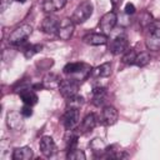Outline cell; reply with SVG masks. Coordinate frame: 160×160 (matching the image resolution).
<instances>
[{
	"label": "cell",
	"instance_id": "cell-28",
	"mask_svg": "<svg viewBox=\"0 0 160 160\" xmlns=\"http://www.w3.org/2000/svg\"><path fill=\"white\" fill-rule=\"evenodd\" d=\"M150 61V55L148 52H140L136 55V59H135V65L139 66V68H142L145 65H148Z\"/></svg>",
	"mask_w": 160,
	"mask_h": 160
},
{
	"label": "cell",
	"instance_id": "cell-30",
	"mask_svg": "<svg viewBox=\"0 0 160 160\" xmlns=\"http://www.w3.org/2000/svg\"><path fill=\"white\" fill-rule=\"evenodd\" d=\"M125 14H128V15H132V14H135V6H134V4H131V2H128L126 5H125Z\"/></svg>",
	"mask_w": 160,
	"mask_h": 160
},
{
	"label": "cell",
	"instance_id": "cell-3",
	"mask_svg": "<svg viewBox=\"0 0 160 160\" xmlns=\"http://www.w3.org/2000/svg\"><path fill=\"white\" fill-rule=\"evenodd\" d=\"M92 10H94V6L91 1L85 0L76 6V9L71 15V20L74 21V24H82L92 15Z\"/></svg>",
	"mask_w": 160,
	"mask_h": 160
},
{
	"label": "cell",
	"instance_id": "cell-10",
	"mask_svg": "<svg viewBox=\"0 0 160 160\" xmlns=\"http://www.w3.org/2000/svg\"><path fill=\"white\" fill-rule=\"evenodd\" d=\"M6 124H8V128L14 130V131H19L24 128V116L21 112L19 111H9L6 114Z\"/></svg>",
	"mask_w": 160,
	"mask_h": 160
},
{
	"label": "cell",
	"instance_id": "cell-18",
	"mask_svg": "<svg viewBox=\"0 0 160 160\" xmlns=\"http://www.w3.org/2000/svg\"><path fill=\"white\" fill-rule=\"evenodd\" d=\"M68 0H45L42 2V10L45 12H54L58 10H61L65 5H66Z\"/></svg>",
	"mask_w": 160,
	"mask_h": 160
},
{
	"label": "cell",
	"instance_id": "cell-32",
	"mask_svg": "<svg viewBox=\"0 0 160 160\" xmlns=\"http://www.w3.org/2000/svg\"><path fill=\"white\" fill-rule=\"evenodd\" d=\"M110 1H111V4H112L114 6H116V5H118V4H119L121 0H110Z\"/></svg>",
	"mask_w": 160,
	"mask_h": 160
},
{
	"label": "cell",
	"instance_id": "cell-13",
	"mask_svg": "<svg viewBox=\"0 0 160 160\" xmlns=\"http://www.w3.org/2000/svg\"><path fill=\"white\" fill-rule=\"evenodd\" d=\"M59 26H60V20L54 15H48L46 18H44L41 22V30L49 35L58 34Z\"/></svg>",
	"mask_w": 160,
	"mask_h": 160
},
{
	"label": "cell",
	"instance_id": "cell-31",
	"mask_svg": "<svg viewBox=\"0 0 160 160\" xmlns=\"http://www.w3.org/2000/svg\"><path fill=\"white\" fill-rule=\"evenodd\" d=\"M6 9V0H1V11Z\"/></svg>",
	"mask_w": 160,
	"mask_h": 160
},
{
	"label": "cell",
	"instance_id": "cell-16",
	"mask_svg": "<svg viewBox=\"0 0 160 160\" xmlns=\"http://www.w3.org/2000/svg\"><path fill=\"white\" fill-rule=\"evenodd\" d=\"M98 121H99V119H98V116L95 114H92V112L88 114L82 119V121H81L80 131L81 132H90V131H92L95 129V126L98 125Z\"/></svg>",
	"mask_w": 160,
	"mask_h": 160
},
{
	"label": "cell",
	"instance_id": "cell-1",
	"mask_svg": "<svg viewBox=\"0 0 160 160\" xmlns=\"http://www.w3.org/2000/svg\"><path fill=\"white\" fill-rule=\"evenodd\" d=\"M62 71L80 82L92 72V69L89 64H85V62H69L64 66Z\"/></svg>",
	"mask_w": 160,
	"mask_h": 160
},
{
	"label": "cell",
	"instance_id": "cell-6",
	"mask_svg": "<svg viewBox=\"0 0 160 160\" xmlns=\"http://www.w3.org/2000/svg\"><path fill=\"white\" fill-rule=\"evenodd\" d=\"M79 90V81L70 78V79H62L59 85V91L62 95V98L69 99L78 94Z\"/></svg>",
	"mask_w": 160,
	"mask_h": 160
},
{
	"label": "cell",
	"instance_id": "cell-21",
	"mask_svg": "<svg viewBox=\"0 0 160 160\" xmlns=\"http://www.w3.org/2000/svg\"><path fill=\"white\" fill-rule=\"evenodd\" d=\"M78 140H79V134L75 130H66V134L64 136V142H65V149L66 151L75 149L78 145Z\"/></svg>",
	"mask_w": 160,
	"mask_h": 160
},
{
	"label": "cell",
	"instance_id": "cell-25",
	"mask_svg": "<svg viewBox=\"0 0 160 160\" xmlns=\"http://www.w3.org/2000/svg\"><path fill=\"white\" fill-rule=\"evenodd\" d=\"M84 105V98L81 95H74L69 99H66V108H74V109H80Z\"/></svg>",
	"mask_w": 160,
	"mask_h": 160
},
{
	"label": "cell",
	"instance_id": "cell-17",
	"mask_svg": "<svg viewBox=\"0 0 160 160\" xmlns=\"http://www.w3.org/2000/svg\"><path fill=\"white\" fill-rule=\"evenodd\" d=\"M89 148H90V150L92 151V154H94V156H102L104 154H106V145H105V142L102 141V139H100V138H95V139H92L90 142H89Z\"/></svg>",
	"mask_w": 160,
	"mask_h": 160
},
{
	"label": "cell",
	"instance_id": "cell-12",
	"mask_svg": "<svg viewBox=\"0 0 160 160\" xmlns=\"http://www.w3.org/2000/svg\"><path fill=\"white\" fill-rule=\"evenodd\" d=\"M74 28H75V24L71 19H62L60 21V26H59V30H58V36L59 39L61 40H69L72 34H74Z\"/></svg>",
	"mask_w": 160,
	"mask_h": 160
},
{
	"label": "cell",
	"instance_id": "cell-26",
	"mask_svg": "<svg viewBox=\"0 0 160 160\" xmlns=\"http://www.w3.org/2000/svg\"><path fill=\"white\" fill-rule=\"evenodd\" d=\"M66 158L70 159V160H85L86 159V155H85V152L82 150L75 148V149H71V150L68 151Z\"/></svg>",
	"mask_w": 160,
	"mask_h": 160
},
{
	"label": "cell",
	"instance_id": "cell-8",
	"mask_svg": "<svg viewBox=\"0 0 160 160\" xmlns=\"http://www.w3.org/2000/svg\"><path fill=\"white\" fill-rule=\"evenodd\" d=\"M118 22V16L114 11H109L106 14H104L99 21V29H100V32L105 34V35H109L112 29L115 28Z\"/></svg>",
	"mask_w": 160,
	"mask_h": 160
},
{
	"label": "cell",
	"instance_id": "cell-7",
	"mask_svg": "<svg viewBox=\"0 0 160 160\" xmlns=\"http://www.w3.org/2000/svg\"><path fill=\"white\" fill-rule=\"evenodd\" d=\"M128 49H129V40H128V36L124 35V34L118 35L109 44V50H110V52L112 55L124 54Z\"/></svg>",
	"mask_w": 160,
	"mask_h": 160
},
{
	"label": "cell",
	"instance_id": "cell-2",
	"mask_svg": "<svg viewBox=\"0 0 160 160\" xmlns=\"http://www.w3.org/2000/svg\"><path fill=\"white\" fill-rule=\"evenodd\" d=\"M31 32H32V28L29 24H22L20 26L15 28L11 31V34L9 35V39H8L9 44L12 45V46L21 45L28 40V38L31 35Z\"/></svg>",
	"mask_w": 160,
	"mask_h": 160
},
{
	"label": "cell",
	"instance_id": "cell-22",
	"mask_svg": "<svg viewBox=\"0 0 160 160\" xmlns=\"http://www.w3.org/2000/svg\"><path fill=\"white\" fill-rule=\"evenodd\" d=\"M60 81H61V79L56 74L49 72V74H46L44 76L42 85H44V89H59Z\"/></svg>",
	"mask_w": 160,
	"mask_h": 160
},
{
	"label": "cell",
	"instance_id": "cell-11",
	"mask_svg": "<svg viewBox=\"0 0 160 160\" xmlns=\"http://www.w3.org/2000/svg\"><path fill=\"white\" fill-rule=\"evenodd\" d=\"M39 148H40V151L41 154L45 156V158H51L56 154L58 151V148H56V144L54 141V139L51 136H42L40 139V144H39Z\"/></svg>",
	"mask_w": 160,
	"mask_h": 160
},
{
	"label": "cell",
	"instance_id": "cell-19",
	"mask_svg": "<svg viewBox=\"0 0 160 160\" xmlns=\"http://www.w3.org/2000/svg\"><path fill=\"white\" fill-rule=\"evenodd\" d=\"M34 152L30 146H21L16 148L12 151V160H30Z\"/></svg>",
	"mask_w": 160,
	"mask_h": 160
},
{
	"label": "cell",
	"instance_id": "cell-29",
	"mask_svg": "<svg viewBox=\"0 0 160 160\" xmlns=\"http://www.w3.org/2000/svg\"><path fill=\"white\" fill-rule=\"evenodd\" d=\"M20 112L22 114V116H24V118H30V116L32 115V106H30V105H26V104H25V105L21 108Z\"/></svg>",
	"mask_w": 160,
	"mask_h": 160
},
{
	"label": "cell",
	"instance_id": "cell-23",
	"mask_svg": "<svg viewBox=\"0 0 160 160\" xmlns=\"http://www.w3.org/2000/svg\"><path fill=\"white\" fill-rule=\"evenodd\" d=\"M91 74H94L98 78H108V76L111 75V64L110 62H104V64L99 65L98 68H95Z\"/></svg>",
	"mask_w": 160,
	"mask_h": 160
},
{
	"label": "cell",
	"instance_id": "cell-33",
	"mask_svg": "<svg viewBox=\"0 0 160 160\" xmlns=\"http://www.w3.org/2000/svg\"><path fill=\"white\" fill-rule=\"evenodd\" d=\"M15 1H16V2H21V4H22V2H25L26 0H15Z\"/></svg>",
	"mask_w": 160,
	"mask_h": 160
},
{
	"label": "cell",
	"instance_id": "cell-20",
	"mask_svg": "<svg viewBox=\"0 0 160 160\" xmlns=\"http://www.w3.org/2000/svg\"><path fill=\"white\" fill-rule=\"evenodd\" d=\"M19 95H20V99L22 100V102L26 104V105L34 106L35 104H38L39 98H38L36 92L32 91V89H30V88H29V89H25V90H22V91H20Z\"/></svg>",
	"mask_w": 160,
	"mask_h": 160
},
{
	"label": "cell",
	"instance_id": "cell-24",
	"mask_svg": "<svg viewBox=\"0 0 160 160\" xmlns=\"http://www.w3.org/2000/svg\"><path fill=\"white\" fill-rule=\"evenodd\" d=\"M41 50H42V45H41V44H30V45H26V46L24 48L22 52H24V56H25L26 59H30V58H32L35 54L40 52Z\"/></svg>",
	"mask_w": 160,
	"mask_h": 160
},
{
	"label": "cell",
	"instance_id": "cell-5",
	"mask_svg": "<svg viewBox=\"0 0 160 160\" xmlns=\"http://www.w3.org/2000/svg\"><path fill=\"white\" fill-rule=\"evenodd\" d=\"M145 45L151 51L160 50V28L155 25H150L148 28V32L145 36Z\"/></svg>",
	"mask_w": 160,
	"mask_h": 160
},
{
	"label": "cell",
	"instance_id": "cell-27",
	"mask_svg": "<svg viewBox=\"0 0 160 160\" xmlns=\"http://www.w3.org/2000/svg\"><path fill=\"white\" fill-rule=\"evenodd\" d=\"M136 52L134 50H126L122 54V62L126 65H135V59H136Z\"/></svg>",
	"mask_w": 160,
	"mask_h": 160
},
{
	"label": "cell",
	"instance_id": "cell-15",
	"mask_svg": "<svg viewBox=\"0 0 160 160\" xmlns=\"http://www.w3.org/2000/svg\"><path fill=\"white\" fill-rule=\"evenodd\" d=\"M106 98H108L106 88H104V86H95L92 89V91H91V102L95 106H98V108L102 106L105 104V101H106Z\"/></svg>",
	"mask_w": 160,
	"mask_h": 160
},
{
	"label": "cell",
	"instance_id": "cell-9",
	"mask_svg": "<svg viewBox=\"0 0 160 160\" xmlns=\"http://www.w3.org/2000/svg\"><path fill=\"white\" fill-rule=\"evenodd\" d=\"M118 118H119L118 110L114 106L108 105V106H104L102 110H101L100 122L102 125H105V126H111V125H114L118 121Z\"/></svg>",
	"mask_w": 160,
	"mask_h": 160
},
{
	"label": "cell",
	"instance_id": "cell-4",
	"mask_svg": "<svg viewBox=\"0 0 160 160\" xmlns=\"http://www.w3.org/2000/svg\"><path fill=\"white\" fill-rule=\"evenodd\" d=\"M80 109L66 108L62 115V125L66 130H75L80 122Z\"/></svg>",
	"mask_w": 160,
	"mask_h": 160
},
{
	"label": "cell",
	"instance_id": "cell-14",
	"mask_svg": "<svg viewBox=\"0 0 160 160\" xmlns=\"http://www.w3.org/2000/svg\"><path fill=\"white\" fill-rule=\"evenodd\" d=\"M82 41L91 46H99L108 44V35L102 32H90L82 38Z\"/></svg>",
	"mask_w": 160,
	"mask_h": 160
}]
</instances>
